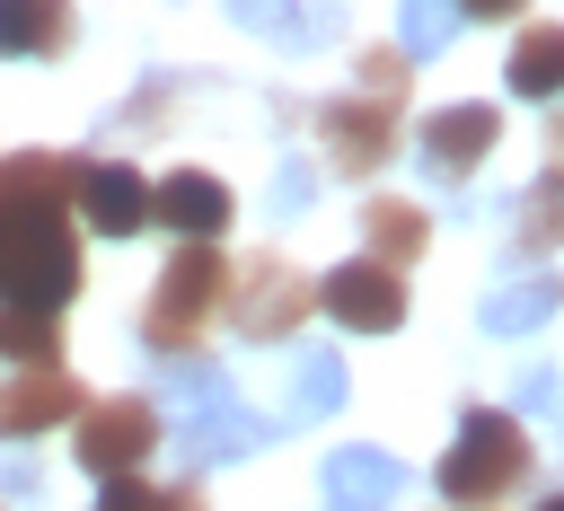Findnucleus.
<instances>
[{"label": "nucleus", "mask_w": 564, "mask_h": 511, "mask_svg": "<svg viewBox=\"0 0 564 511\" xmlns=\"http://www.w3.org/2000/svg\"><path fill=\"white\" fill-rule=\"evenodd\" d=\"M79 291V238L62 203H0V300L62 308Z\"/></svg>", "instance_id": "f257e3e1"}, {"label": "nucleus", "mask_w": 564, "mask_h": 511, "mask_svg": "<svg viewBox=\"0 0 564 511\" xmlns=\"http://www.w3.org/2000/svg\"><path fill=\"white\" fill-rule=\"evenodd\" d=\"M220 300H229V256L212 238H176V256H167V273H159V291L141 308V344L150 352H185L220 317Z\"/></svg>", "instance_id": "f03ea898"}, {"label": "nucleus", "mask_w": 564, "mask_h": 511, "mask_svg": "<svg viewBox=\"0 0 564 511\" xmlns=\"http://www.w3.org/2000/svg\"><path fill=\"white\" fill-rule=\"evenodd\" d=\"M520 476H529V432H520L502 405H476V414L458 423L449 458H441V493H449L458 511H485V502H502Z\"/></svg>", "instance_id": "7ed1b4c3"}, {"label": "nucleus", "mask_w": 564, "mask_h": 511, "mask_svg": "<svg viewBox=\"0 0 564 511\" xmlns=\"http://www.w3.org/2000/svg\"><path fill=\"white\" fill-rule=\"evenodd\" d=\"M220 308H229V326H238L247 344H282V335L317 308V282H308L291 256H247V273H238V291H229Z\"/></svg>", "instance_id": "20e7f679"}, {"label": "nucleus", "mask_w": 564, "mask_h": 511, "mask_svg": "<svg viewBox=\"0 0 564 511\" xmlns=\"http://www.w3.org/2000/svg\"><path fill=\"white\" fill-rule=\"evenodd\" d=\"M159 449V405L150 396H106V405H79V467L88 476H132L141 458Z\"/></svg>", "instance_id": "39448f33"}, {"label": "nucleus", "mask_w": 564, "mask_h": 511, "mask_svg": "<svg viewBox=\"0 0 564 511\" xmlns=\"http://www.w3.org/2000/svg\"><path fill=\"white\" fill-rule=\"evenodd\" d=\"M317 308H326L335 326H352V335H388V326L405 317V273L379 264V256H352V264H335V273L317 282Z\"/></svg>", "instance_id": "423d86ee"}, {"label": "nucleus", "mask_w": 564, "mask_h": 511, "mask_svg": "<svg viewBox=\"0 0 564 511\" xmlns=\"http://www.w3.org/2000/svg\"><path fill=\"white\" fill-rule=\"evenodd\" d=\"M79 405H88V388L62 361H18V379L0 388V441H35V432L70 423Z\"/></svg>", "instance_id": "0eeeda50"}, {"label": "nucleus", "mask_w": 564, "mask_h": 511, "mask_svg": "<svg viewBox=\"0 0 564 511\" xmlns=\"http://www.w3.org/2000/svg\"><path fill=\"white\" fill-rule=\"evenodd\" d=\"M317 132H326V159H335L344 176H370V167H388V150H397V106H379V97H335V106L317 115Z\"/></svg>", "instance_id": "6e6552de"}, {"label": "nucleus", "mask_w": 564, "mask_h": 511, "mask_svg": "<svg viewBox=\"0 0 564 511\" xmlns=\"http://www.w3.org/2000/svg\"><path fill=\"white\" fill-rule=\"evenodd\" d=\"M79 211H88L97 238H132V229L150 220V176L123 167V159H88V176H79Z\"/></svg>", "instance_id": "1a4fd4ad"}, {"label": "nucleus", "mask_w": 564, "mask_h": 511, "mask_svg": "<svg viewBox=\"0 0 564 511\" xmlns=\"http://www.w3.org/2000/svg\"><path fill=\"white\" fill-rule=\"evenodd\" d=\"M494 141H502V115H494V106H476V97H467V106H432V115H423V159H432L441 176H467Z\"/></svg>", "instance_id": "9d476101"}, {"label": "nucleus", "mask_w": 564, "mask_h": 511, "mask_svg": "<svg viewBox=\"0 0 564 511\" xmlns=\"http://www.w3.org/2000/svg\"><path fill=\"white\" fill-rule=\"evenodd\" d=\"M150 220H167L176 238H220L229 229V185L203 167H176L167 185H150Z\"/></svg>", "instance_id": "9b49d317"}, {"label": "nucleus", "mask_w": 564, "mask_h": 511, "mask_svg": "<svg viewBox=\"0 0 564 511\" xmlns=\"http://www.w3.org/2000/svg\"><path fill=\"white\" fill-rule=\"evenodd\" d=\"M405 493V467L388 458V449H335L326 458V502L335 511H379V502H397Z\"/></svg>", "instance_id": "f8f14e48"}, {"label": "nucleus", "mask_w": 564, "mask_h": 511, "mask_svg": "<svg viewBox=\"0 0 564 511\" xmlns=\"http://www.w3.org/2000/svg\"><path fill=\"white\" fill-rule=\"evenodd\" d=\"M79 176H88L79 150H18V159H0V203H62L70 211Z\"/></svg>", "instance_id": "ddd939ff"}, {"label": "nucleus", "mask_w": 564, "mask_h": 511, "mask_svg": "<svg viewBox=\"0 0 564 511\" xmlns=\"http://www.w3.org/2000/svg\"><path fill=\"white\" fill-rule=\"evenodd\" d=\"M70 44V0H0V62H35Z\"/></svg>", "instance_id": "4468645a"}, {"label": "nucleus", "mask_w": 564, "mask_h": 511, "mask_svg": "<svg viewBox=\"0 0 564 511\" xmlns=\"http://www.w3.org/2000/svg\"><path fill=\"white\" fill-rule=\"evenodd\" d=\"M361 238H370V256H379V264H414V256L432 247V211H423V203L379 194V203L361 211Z\"/></svg>", "instance_id": "2eb2a0df"}, {"label": "nucleus", "mask_w": 564, "mask_h": 511, "mask_svg": "<svg viewBox=\"0 0 564 511\" xmlns=\"http://www.w3.org/2000/svg\"><path fill=\"white\" fill-rule=\"evenodd\" d=\"M247 449H264V423H256V414H238V405H212V414H194V423H185V467L247 458Z\"/></svg>", "instance_id": "dca6fc26"}, {"label": "nucleus", "mask_w": 564, "mask_h": 511, "mask_svg": "<svg viewBox=\"0 0 564 511\" xmlns=\"http://www.w3.org/2000/svg\"><path fill=\"white\" fill-rule=\"evenodd\" d=\"M511 97H564V26H529L511 44Z\"/></svg>", "instance_id": "f3484780"}, {"label": "nucleus", "mask_w": 564, "mask_h": 511, "mask_svg": "<svg viewBox=\"0 0 564 511\" xmlns=\"http://www.w3.org/2000/svg\"><path fill=\"white\" fill-rule=\"evenodd\" d=\"M344 405V361L317 344V352H300V370H291V396H282V423H317V414H335Z\"/></svg>", "instance_id": "a211bd4d"}, {"label": "nucleus", "mask_w": 564, "mask_h": 511, "mask_svg": "<svg viewBox=\"0 0 564 511\" xmlns=\"http://www.w3.org/2000/svg\"><path fill=\"white\" fill-rule=\"evenodd\" d=\"M555 300H564V282H511V291L485 300V335H529V326L555 317Z\"/></svg>", "instance_id": "6ab92c4d"}, {"label": "nucleus", "mask_w": 564, "mask_h": 511, "mask_svg": "<svg viewBox=\"0 0 564 511\" xmlns=\"http://www.w3.org/2000/svg\"><path fill=\"white\" fill-rule=\"evenodd\" d=\"M0 361H62V308H9L0 317Z\"/></svg>", "instance_id": "aec40b11"}, {"label": "nucleus", "mask_w": 564, "mask_h": 511, "mask_svg": "<svg viewBox=\"0 0 564 511\" xmlns=\"http://www.w3.org/2000/svg\"><path fill=\"white\" fill-rule=\"evenodd\" d=\"M520 247H529V256L564 247V167H546V176L520 194Z\"/></svg>", "instance_id": "412c9836"}, {"label": "nucleus", "mask_w": 564, "mask_h": 511, "mask_svg": "<svg viewBox=\"0 0 564 511\" xmlns=\"http://www.w3.org/2000/svg\"><path fill=\"white\" fill-rule=\"evenodd\" d=\"M449 35H458V0H405V9H397V53H405V62L441 53Z\"/></svg>", "instance_id": "4be33fe9"}, {"label": "nucleus", "mask_w": 564, "mask_h": 511, "mask_svg": "<svg viewBox=\"0 0 564 511\" xmlns=\"http://www.w3.org/2000/svg\"><path fill=\"white\" fill-rule=\"evenodd\" d=\"M229 18H238V26H256V35L308 44V9H300V0H229Z\"/></svg>", "instance_id": "5701e85b"}, {"label": "nucleus", "mask_w": 564, "mask_h": 511, "mask_svg": "<svg viewBox=\"0 0 564 511\" xmlns=\"http://www.w3.org/2000/svg\"><path fill=\"white\" fill-rule=\"evenodd\" d=\"M167 388H176V396H185V405H194V414H212V405H229V379H220V370H212V361H185V370H176V379H167Z\"/></svg>", "instance_id": "b1692460"}, {"label": "nucleus", "mask_w": 564, "mask_h": 511, "mask_svg": "<svg viewBox=\"0 0 564 511\" xmlns=\"http://www.w3.org/2000/svg\"><path fill=\"white\" fill-rule=\"evenodd\" d=\"M97 511H159V485L132 467V476H106V493H97Z\"/></svg>", "instance_id": "393cba45"}, {"label": "nucleus", "mask_w": 564, "mask_h": 511, "mask_svg": "<svg viewBox=\"0 0 564 511\" xmlns=\"http://www.w3.org/2000/svg\"><path fill=\"white\" fill-rule=\"evenodd\" d=\"M361 88H370L379 106H397V88H405V53H361Z\"/></svg>", "instance_id": "a878e982"}, {"label": "nucleus", "mask_w": 564, "mask_h": 511, "mask_svg": "<svg viewBox=\"0 0 564 511\" xmlns=\"http://www.w3.org/2000/svg\"><path fill=\"white\" fill-rule=\"evenodd\" d=\"M308 194H317L308 167H282V176H273V211H308Z\"/></svg>", "instance_id": "bb28decb"}, {"label": "nucleus", "mask_w": 564, "mask_h": 511, "mask_svg": "<svg viewBox=\"0 0 564 511\" xmlns=\"http://www.w3.org/2000/svg\"><path fill=\"white\" fill-rule=\"evenodd\" d=\"M520 405H555V370H529L520 379Z\"/></svg>", "instance_id": "cd10ccee"}, {"label": "nucleus", "mask_w": 564, "mask_h": 511, "mask_svg": "<svg viewBox=\"0 0 564 511\" xmlns=\"http://www.w3.org/2000/svg\"><path fill=\"white\" fill-rule=\"evenodd\" d=\"M458 18H520V0H458Z\"/></svg>", "instance_id": "c85d7f7f"}, {"label": "nucleus", "mask_w": 564, "mask_h": 511, "mask_svg": "<svg viewBox=\"0 0 564 511\" xmlns=\"http://www.w3.org/2000/svg\"><path fill=\"white\" fill-rule=\"evenodd\" d=\"M159 511H212V502H203L194 485H176V493H159Z\"/></svg>", "instance_id": "c756f323"}, {"label": "nucleus", "mask_w": 564, "mask_h": 511, "mask_svg": "<svg viewBox=\"0 0 564 511\" xmlns=\"http://www.w3.org/2000/svg\"><path fill=\"white\" fill-rule=\"evenodd\" d=\"M546 159H555V167H564V115H555V132H546Z\"/></svg>", "instance_id": "7c9ffc66"}, {"label": "nucleus", "mask_w": 564, "mask_h": 511, "mask_svg": "<svg viewBox=\"0 0 564 511\" xmlns=\"http://www.w3.org/2000/svg\"><path fill=\"white\" fill-rule=\"evenodd\" d=\"M538 511H564V493H546V502H538Z\"/></svg>", "instance_id": "2f4dec72"}]
</instances>
